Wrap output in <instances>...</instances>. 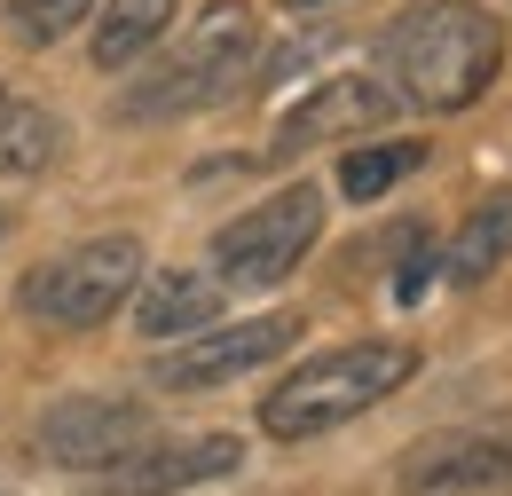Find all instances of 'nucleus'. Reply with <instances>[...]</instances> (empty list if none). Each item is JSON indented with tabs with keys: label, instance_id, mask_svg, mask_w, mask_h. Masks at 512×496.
Instances as JSON below:
<instances>
[{
	"label": "nucleus",
	"instance_id": "obj_11",
	"mask_svg": "<svg viewBox=\"0 0 512 496\" xmlns=\"http://www.w3.org/2000/svg\"><path fill=\"white\" fill-rule=\"evenodd\" d=\"M229 300V284L213 276V268H142V284H134V331L142 339H190L205 331L213 315Z\"/></svg>",
	"mask_w": 512,
	"mask_h": 496
},
{
	"label": "nucleus",
	"instance_id": "obj_1",
	"mask_svg": "<svg viewBox=\"0 0 512 496\" xmlns=\"http://www.w3.org/2000/svg\"><path fill=\"white\" fill-rule=\"evenodd\" d=\"M505 71V24L481 0H418L386 32V79L418 111H473Z\"/></svg>",
	"mask_w": 512,
	"mask_h": 496
},
{
	"label": "nucleus",
	"instance_id": "obj_15",
	"mask_svg": "<svg viewBox=\"0 0 512 496\" xmlns=\"http://www.w3.org/2000/svg\"><path fill=\"white\" fill-rule=\"evenodd\" d=\"M418 166H426V142H363V150L339 158V197L379 205L386 189L402 182V174H418Z\"/></svg>",
	"mask_w": 512,
	"mask_h": 496
},
{
	"label": "nucleus",
	"instance_id": "obj_7",
	"mask_svg": "<svg viewBox=\"0 0 512 496\" xmlns=\"http://www.w3.org/2000/svg\"><path fill=\"white\" fill-rule=\"evenodd\" d=\"M308 323L300 315H245V323H205L190 339H166V355L150 363V378L166 394H205V386H229V378L276 363Z\"/></svg>",
	"mask_w": 512,
	"mask_h": 496
},
{
	"label": "nucleus",
	"instance_id": "obj_9",
	"mask_svg": "<svg viewBox=\"0 0 512 496\" xmlns=\"http://www.w3.org/2000/svg\"><path fill=\"white\" fill-rule=\"evenodd\" d=\"M512 481V434H434L394 473L402 496H489Z\"/></svg>",
	"mask_w": 512,
	"mask_h": 496
},
{
	"label": "nucleus",
	"instance_id": "obj_4",
	"mask_svg": "<svg viewBox=\"0 0 512 496\" xmlns=\"http://www.w3.org/2000/svg\"><path fill=\"white\" fill-rule=\"evenodd\" d=\"M134 284H142V245L134 237H87V245L40 260L16 284V308L48 331H95L134 300Z\"/></svg>",
	"mask_w": 512,
	"mask_h": 496
},
{
	"label": "nucleus",
	"instance_id": "obj_12",
	"mask_svg": "<svg viewBox=\"0 0 512 496\" xmlns=\"http://www.w3.org/2000/svg\"><path fill=\"white\" fill-rule=\"evenodd\" d=\"M56 150H64V119H56L40 95H24V87L0 79V182H32V174H48Z\"/></svg>",
	"mask_w": 512,
	"mask_h": 496
},
{
	"label": "nucleus",
	"instance_id": "obj_18",
	"mask_svg": "<svg viewBox=\"0 0 512 496\" xmlns=\"http://www.w3.org/2000/svg\"><path fill=\"white\" fill-rule=\"evenodd\" d=\"M292 8H323V0H292Z\"/></svg>",
	"mask_w": 512,
	"mask_h": 496
},
{
	"label": "nucleus",
	"instance_id": "obj_13",
	"mask_svg": "<svg viewBox=\"0 0 512 496\" xmlns=\"http://www.w3.org/2000/svg\"><path fill=\"white\" fill-rule=\"evenodd\" d=\"M505 260H512V189H497V197H481L465 213V229L449 237L442 268H449V284H489Z\"/></svg>",
	"mask_w": 512,
	"mask_h": 496
},
{
	"label": "nucleus",
	"instance_id": "obj_14",
	"mask_svg": "<svg viewBox=\"0 0 512 496\" xmlns=\"http://www.w3.org/2000/svg\"><path fill=\"white\" fill-rule=\"evenodd\" d=\"M87 24H95V71H127L174 32V0H111Z\"/></svg>",
	"mask_w": 512,
	"mask_h": 496
},
{
	"label": "nucleus",
	"instance_id": "obj_8",
	"mask_svg": "<svg viewBox=\"0 0 512 496\" xmlns=\"http://www.w3.org/2000/svg\"><path fill=\"white\" fill-rule=\"evenodd\" d=\"M394 87L371 79V71H331L316 79L284 119H276V158H300V150H316V142H355V134H371V126L394 119Z\"/></svg>",
	"mask_w": 512,
	"mask_h": 496
},
{
	"label": "nucleus",
	"instance_id": "obj_2",
	"mask_svg": "<svg viewBox=\"0 0 512 496\" xmlns=\"http://www.w3.org/2000/svg\"><path fill=\"white\" fill-rule=\"evenodd\" d=\"M418 378L410 339H355V347H323L300 371L276 378V394H260V434L268 441H316L363 410H379L386 394H402Z\"/></svg>",
	"mask_w": 512,
	"mask_h": 496
},
{
	"label": "nucleus",
	"instance_id": "obj_10",
	"mask_svg": "<svg viewBox=\"0 0 512 496\" xmlns=\"http://www.w3.org/2000/svg\"><path fill=\"white\" fill-rule=\"evenodd\" d=\"M245 465V441L237 434H197V441H142L127 465H111L103 473V496H182L197 481H221V473H237Z\"/></svg>",
	"mask_w": 512,
	"mask_h": 496
},
{
	"label": "nucleus",
	"instance_id": "obj_19",
	"mask_svg": "<svg viewBox=\"0 0 512 496\" xmlns=\"http://www.w3.org/2000/svg\"><path fill=\"white\" fill-rule=\"evenodd\" d=\"M0 237H8V213H0Z\"/></svg>",
	"mask_w": 512,
	"mask_h": 496
},
{
	"label": "nucleus",
	"instance_id": "obj_17",
	"mask_svg": "<svg viewBox=\"0 0 512 496\" xmlns=\"http://www.w3.org/2000/svg\"><path fill=\"white\" fill-rule=\"evenodd\" d=\"M434 268H442V260H434V252H410V268H402V276H394V300H402V308H410V300H418V292H426V284H434Z\"/></svg>",
	"mask_w": 512,
	"mask_h": 496
},
{
	"label": "nucleus",
	"instance_id": "obj_6",
	"mask_svg": "<svg viewBox=\"0 0 512 496\" xmlns=\"http://www.w3.org/2000/svg\"><path fill=\"white\" fill-rule=\"evenodd\" d=\"M32 441L64 473H111V465H127L142 441H158V418L134 394H64V402L40 410Z\"/></svg>",
	"mask_w": 512,
	"mask_h": 496
},
{
	"label": "nucleus",
	"instance_id": "obj_5",
	"mask_svg": "<svg viewBox=\"0 0 512 496\" xmlns=\"http://www.w3.org/2000/svg\"><path fill=\"white\" fill-rule=\"evenodd\" d=\"M323 237V189L316 182H292L276 197L245 205L237 221L213 229V276L229 292H276Z\"/></svg>",
	"mask_w": 512,
	"mask_h": 496
},
{
	"label": "nucleus",
	"instance_id": "obj_16",
	"mask_svg": "<svg viewBox=\"0 0 512 496\" xmlns=\"http://www.w3.org/2000/svg\"><path fill=\"white\" fill-rule=\"evenodd\" d=\"M87 16H95V0H8V32H16L24 48H56Z\"/></svg>",
	"mask_w": 512,
	"mask_h": 496
},
{
	"label": "nucleus",
	"instance_id": "obj_3",
	"mask_svg": "<svg viewBox=\"0 0 512 496\" xmlns=\"http://www.w3.org/2000/svg\"><path fill=\"white\" fill-rule=\"evenodd\" d=\"M260 48V24L245 0H213L205 16H190V32L166 48V56L150 63V79H134L127 95H119V119H190L205 103H221L237 79H245V63Z\"/></svg>",
	"mask_w": 512,
	"mask_h": 496
}]
</instances>
